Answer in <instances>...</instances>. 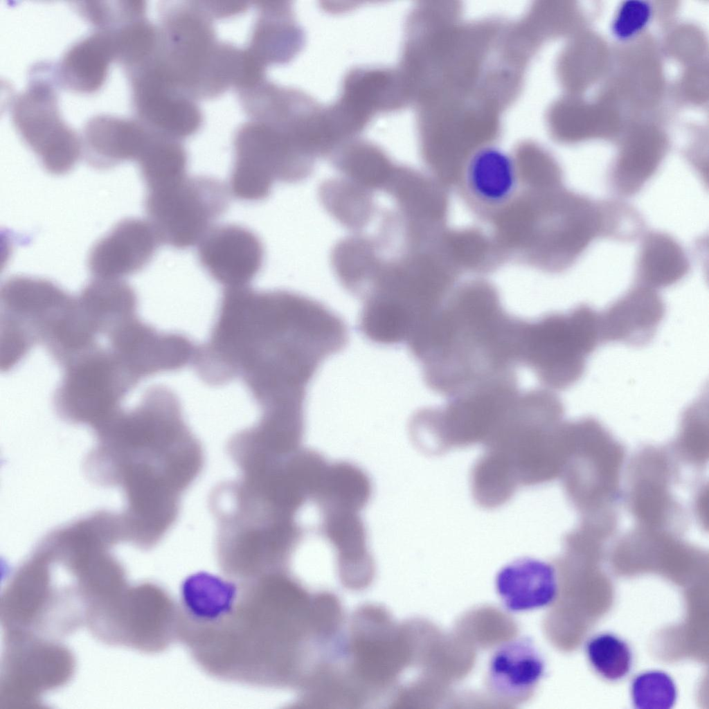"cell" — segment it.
<instances>
[{"label": "cell", "mask_w": 709, "mask_h": 709, "mask_svg": "<svg viewBox=\"0 0 709 709\" xmlns=\"http://www.w3.org/2000/svg\"><path fill=\"white\" fill-rule=\"evenodd\" d=\"M53 88L33 82L15 101L13 120L25 143L43 168L55 175L69 172L78 161L81 142L61 120Z\"/></svg>", "instance_id": "obj_20"}, {"label": "cell", "mask_w": 709, "mask_h": 709, "mask_svg": "<svg viewBox=\"0 0 709 709\" xmlns=\"http://www.w3.org/2000/svg\"><path fill=\"white\" fill-rule=\"evenodd\" d=\"M76 661L59 640L24 631L4 632L0 708H39L48 692L72 679Z\"/></svg>", "instance_id": "obj_16"}, {"label": "cell", "mask_w": 709, "mask_h": 709, "mask_svg": "<svg viewBox=\"0 0 709 709\" xmlns=\"http://www.w3.org/2000/svg\"><path fill=\"white\" fill-rule=\"evenodd\" d=\"M708 408L702 399L691 404L684 412L678 437L679 448L690 461H703L708 445Z\"/></svg>", "instance_id": "obj_42"}, {"label": "cell", "mask_w": 709, "mask_h": 709, "mask_svg": "<svg viewBox=\"0 0 709 709\" xmlns=\"http://www.w3.org/2000/svg\"><path fill=\"white\" fill-rule=\"evenodd\" d=\"M565 453L559 477L571 501L586 516L611 512L623 450L598 420L564 423Z\"/></svg>", "instance_id": "obj_13"}, {"label": "cell", "mask_w": 709, "mask_h": 709, "mask_svg": "<svg viewBox=\"0 0 709 709\" xmlns=\"http://www.w3.org/2000/svg\"><path fill=\"white\" fill-rule=\"evenodd\" d=\"M73 296L54 282L15 276L0 291V366L12 370L37 344L46 342Z\"/></svg>", "instance_id": "obj_17"}, {"label": "cell", "mask_w": 709, "mask_h": 709, "mask_svg": "<svg viewBox=\"0 0 709 709\" xmlns=\"http://www.w3.org/2000/svg\"><path fill=\"white\" fill-rule=\"evenodd\" d=\"M433 245L383 260L357 297L358 329L369 341L407 343L442 305L459 274Z\"/></svg>", "instance_id": "obj_5"}, {"label": "cell", "mask_w": 709, "mask_h": 709, "mask_svg": "<svg viewBox=\"0 0 709 709\" xmlns=\"http://www.w3.org/2000/svg\"><path fill=\"white\" fill-rule=\"evenodd\" d=\"M377 191L339 175L323 181L318 195L332 218L352 233H359L373 221L378 203Z\"/></svg>", "instance_id": "obj_33"}, {"label": "cell", "mask_w": 709, "mask_h": 709, "mask_svg": "<svg viewBox=\"0 0 709 709\" xmlns=\"http://www.w3.org/2000/svg\"><path fill=\"white\" fill-rule=\"evenodd\" d=\"M225 185L207 176L186 177L147 190L145 208L161 243L186 249L199 243L228 209Z\"/></svg>", "instance_id": "obj_19"}, {"label": "cell", "mask_w": 709, "mask_h": 709, "mask_svg": "<svg viewBox=\"0 0 709 709\" xmlns=\"http://www.w3.org/2000/svg\"><path fill=\"white\" fill-rule=\"evenodd\" d=\"M519 390L517 377L506 378L447 398L441 406L421 408L410 419L411 438L430 455L483 445Z\"/></svg>", "instance_id": "obj_11"}, {"label": "cell", "mask_w": 709, "mask_h": 709, "mask_svg": "<svg viewBox=\"0 0 709 709\" xmlns=\"http://www.w3.org/2000/svg\"><path fill=\"white\" fill-rule=\"evenodd\" d=\"M107 337L108 349L136 385L145 378L184 369L192 364L198 346L186 334L159 330L138 315Z\"/></svg>", "instance_id": "obj_21"}, {"label": "cell", "mask_w": 709, "mask_h": 709, "mask_svg": "<svg viewBox=\"0 0 709 709\" xmlns=\"http://www.w3.org/2000/svg\"><path fill=\"white\" fill-rule=\"evenodd\" d=\"M208 504L216 523V559L226 577L242 581L288 569L305 534L296 519L224 481L212 489Z\"/></svg>", "instance_id": "obj_6"}, {"label": "cell", "mask_w": 709, "mask_h": 709, "mask_svg": "<svg viewBox=\"0 0 709 709\" xmlns=\"http://www.w3.org/2000/svg\"><path fill=\"white\" fill-rule=\"evenodd\" d=\"M200 264L218 284L248 286L260 273L264 251L259 237L248 228L225 224L213 227L199 242Z\"/></svg>", "instance_id": "obj_24"}, {"label": "cell", "mask_w": 709, "mask_h": 709, "mask_svg": "<svg viewBox=\"0 0 709 709\" xmlns=\"http://www.w3.org/2000/svg\"><path fill=\"white\" fill-rule=\"evenodd\" d=\"M320 513L319 530L334 550L341 582L351 589H365L373 581L375 564L359 512L327 510Z\"/></svg>", "instance_id": "obj_28"}, {"label": "cell", "mask_w": 709, "mask_h": 709, "mask_svg": "<svg viewBox=\"0 0 709 709\" xmlns=\"http://www.w3.org/2000/svg\"><path fill=\"white\" fill-rule=\"evenodd\" d=\"M410 636L409 627L381 606L365 604L352 614L343 670L366 703L400 679L411 654Z\"/></svg>", "instance_id": "obj_14"}, {"label": "cell", "mask_w": 709, "mask_h": 709, "mask_svg": "<svg viewBox=\"0 0 709 709\" xmlns=\"http://www.w3.org/2000/svg\"><path fill=\"white\" fill-rule=\"evenodd\" d=\"M84 465L96 484L119 487L127 542L141 550L158 545L177 522L183 494L200 476L205 453L170 388H148L138 404L120 410L96 431Z\"/></svg>", "instance_id": "obj_2"}, {"label": "cell", "mask_w": 709, "mask_h": 709, "mask_svg": "<svg viewBox=\"0 0 709 709\" xmlns=\"http://www.w3.org/2000/svg\"><path fill=\"white\" fill-rule=\"evenodd\" d=\"M586 653L593 670L602 678L616 681L626 677L633 664V655L628 644L611 633H602L591 638L586 645Z\"/></svg>", "instance_id": "obj_39"}, {"label": "cell", "mask_w": 709, "mask_h": 709, "mask_svg": "<svg viewBox=\"0 0 709 709\" xmlns=\"http://www.w3.org/2000/svg\"><path fill=\"white\" fill-rule=\"evenodd\" d=\"M201 1L174 3L161 10L156 58L180 91L212 99L233 87L237 47L219 42Z\"/></svg>", "instance_id": "obj_8"}, {"label": "cell", "mask_w": 709, "mask_h": 709, "mask_svg": "<svg viewBox=\"0 0 709 709\" xmlns=\"http://www.w3.org/2000/svg\"><path fill=\"white\" fill-rule=\"evenodd\" d=\"M520 317L483 279L457 283L406 346L432 392L447 398L517 374Z\"/></svg>", "instance_id": "obj_4"}, {"label": "cell", "mask_w": 709, "mask_h": 709, "mask_svg": "<svg viewBox=\"0 0 709 709\" xmlns=\"http://www.w3.org/2000/svg\"><path fill=\"white\" fill-rule=\"evenodd\" d=\"M83 15L92 23L98 25H105L114 17L112 8L105 5V2L91 1L86 2L80 6Z\"/></svg>", "instance_id": "obj_44"}, {"label": "cell", "mask_w": 709, "mask_h": 709, "mask_svg": "<svg viewBox=\"0 0 709 709\" xmlns=\"http://www.w3.org/2000/svg\"><path fill=\"white\" fill-rule=\"evenodd\" d=\"M235 160L229 186L233 195L247 201L267 198L278 181L296 183L307 179L315 164L285 129L249 120L237 129Z\"/></svg>", "instance_id": "obj_15"}, {"label": "cell", "mask_w": 709, "mask_h": 709, "mask_svg": "<svg viewBox=\"0 0 709 709\" xmlns=\"http://www.w3.org/2000/svg\"><path fill=\"white\" fill-rule=\"evenodd\" d=\"M75 298L98 336H107L120 323L137 315L136 293L121 279L95 278Z\"/></svg>", "instance_id": "obj_32"}, {"label": "cell", "mask_w": 709, "mask_h": 709, "mask_svg": "<svg viewBox=\"0 0 709 709\" xmlns=\"http://www.w3.org/2000/svg\"><path fill=\"white\" fill-rule=\"evenodd\" d=\"M688 269L684 251L670 236L652 233L645 237L638 266L641 285L653 289L669 287L680 281Z\"/></svg>", "instance_id": "obj_37"}, {"label": "cell", "mask_w": 709, "mask_h": 709, "mask_svg": "<svg viewBox=\"0 0 709 709\" xmlns=\"http://www.w3.org/2000/svg\"><path fill=\"white\" fill-rule=\"evenodd\" d=\"M179 602L162 586L127 583L89 610L85 626L107 645L157 654L179 640Z\"/></svg>", "instance_id": "obj_10"}, {"label": "cell", "mask_w": 709, "mask_h": 709, "mask_svg": "<svg viewBox=\"0 0 709 709\" xmlns=\"http://www.w3.org/2000/svg\"><path fill=\"white\" fill-rule=\"evenodd\" d=\"M604 226L602 208L561 187L523 194L509 214L507 233L512 258L555 272L568 267Z\"/></svg>", "instance_id": "obj_7"}, {"label": "cell", "mask_w": 709, "mask_h": 709, "mask_svg": "<svg viewBox=\"0 0 709 709\" xmlns=\"http://www.w3.org/2000/svg\"><path fill=\"white\" fill-rule=\"evenodd\" d=\"M601 343L600 314L586 305L521 318L519 365L532 370L544 388L564 391L582 378L588 357Z\"/></svg>", "instance_id": "obj_9"}, {"label": "cell", "mask_w": 709, "mask_h": 709, "mask_svg": "<svg viewBox=\"0 0 709 709\" xmlns=\"http://www.w3.org/2000/svg\"><path fill=\"white\" fill-rule=\"evenodd\" d=\"M160 244L149 221L124 219L92 247L89 269L95 278L121 279L145 268Z\"/></svg>", "instance_id": "obj_25"}, {"label": "cell", "mask_w": 709, "mask_h": 709, "mask_svg": "<svg viewBox=\"0 0 709 709\" xmlns=\"http://www.w3.org/2000/svg\"><path fill=\"white\" fill-rule=\"evenodd\" d=\"M113 56L112 35L101 33L89 36L66 53L60 66V78L73 90L93 91L103 83Z\"/></svg>", "instance_id": "obj_34"}, {"label": "cell", "mask_w": 709, "mask_h": 709, "mask_svg": "<svg viewBox=\"0 0 709 709\" xmlns=\"http://www.w3.org/2000/svg\"><path fill=\"white\" fill-rule=\"evenodd\" d=\"M348 342L343 319L316 299L287 289L228 287L192 366L209 386L240 379L258 405L306 394L321 365Z\"/></svg>", "instance_id": "obj_1"}, {"label": "cell", "mask_w": 709, "mask_h": 709, "mask_svg": "<svg viewBox=\"0 0 709 709\" xmlns=\"http://www.w3.org/2000/svg\"><path fill=\"white\" fill-rule=\"evenodd\" d=\"M554 567L549 563L522 557L503 566L496 577V592L504 607L512 612L543 608L557 594Z\"/></svg>", "instance_id": "obj_31"}, {"label": "cell", "mask_w": 709, "mask_h": 709, "mask_svg": "<svg viewBox=\"0 0 709 709\" xmlns=\"http://www.w3.org/2000/svg\"><path fill=\"white\" fill-rule=\"evenodd\" d=\"M631 695L638 709H670L677 698L672 678L666 672L651 670L638 674L632 681Z\"/></svg>", "instance_id": "obj_41"}, {"label": "cell", "mask_w": 709, "mask_h": 709, "mask_svg": "<svg viewBox=\"0 0 709 709\" xmlns=\"http://www.w3.org/2000/svg\"><path fill=\"white\" fill-rule=\"evenodd\" d=\"M456 186L473 212L491 222L521 190L516 159L492 145L480 147L466 159Z\"/></svg>", "instance_id": "obj_22"}, {"label": "cell", "mask_w": 709, "mask_h": 709, "mask_svg": "<svg viewBox=\"0 0 709 709\" xmlns=\"http://www.w3.org/2000/svg\"><path fill=\"white\" fill-rule=\"evenodd\" d=\"M54 405L68 422L96 430L120 410L126 394L136 384L111 351L98 345L63 367Z\"/></svg>", "instance_id": "obj_18"}, {"label": "cell", "mask_w": 709, "mask_h": 709, "mask_svg": "<svg viewBox=\"0 0 709 709\" xmlns=\"http://www.w3.org/2000/svg\"><path fill=\"white\" fill-rule=\"evenodd\" d=\"M321 643L314 593L288 570L239 581L220 618L193 634L187 647L197 665L220 680L299 688L310 668L311 643Z\"/></svg>", "instance_id": "obj_3"}, {"label": "cell", "mask_w": 709, "mask_h": 709, "mask_svg": "<svg viewBox=\"0 0 709 709\" xmlns=\"http://www.w3.org/2000/svg\"><path fill=\"white\" fill-rule=\"evenodd\" d=\"M5 631H25L59 640L73 633L78 613L67 584L37 547L11 573L0 600Z\"/></svg>", "instance_id": "obj_12"}, {"label": "cell", "mask_w": 709, "mask_h": 709, "mask_svg": "<svg viewBox=\"0 0 709 709\" xmlns=\"http://www.w3.org/2000/svg\"><path fill=\"white\" fill-rule=\"evenodd\" d=\"M133 72L134 102L140 121L156 133L180 141L199 131L203 116L197 100L179 90L153 64Z\"/></svg>", "instance_id": "obj_23"}, {"label": "cell", "mask_w": 709, "mask_h": 709, "mask_svg": "<svg viewBox=\"0 0 709 709\" xmlns=\"http://www.w3.org/2000/svg\"><path fill=\"white\" fill-rule=\"evenodd\" d=\"M665 312V303L655 289L636 286L600 314L602 343L647 345L655 336Z\"/></svg>", "instance_id": "obj_27"}, {"label": "cell", "mask_w": 709, "mask_h": 709, "mask_svg": "<svg viewBox=\"0 0 709 709\" xmlns=\"http://www.w3.org/2000/svg\"><path fill=\"white\" fill-rule=\"evenodd\" d=\"M112 40L114 55L134 70L156 54L159 44V28L141 17L121 28L112 35Z\"/></svg>", "instance_id": "obj_40"}, {"label": "cell", "mask_w": 709, "mask_h": 709, "mask_svg": "<svg viewBox=\"0 0 709 709\" xmlns=\"http://www.w3.org/2000/svg\"><path fill=\"white\" fill-rule=\"evenodd\" d=\"M372 491L369 476L357 465L346 461L329 463L313 503L319 511L359 512L368 504Z\"/></svg>", "instance_id": "obj_36"}, {"label": "cell", "mask_w": 709, "mask_h": 709, "mask_svg": "<svg viewBox=\"0 0 709 709\" xmlns=\"http://www.w3.org/2000/svg\"><path fill=\"white\" fill-rule=\"evenodd\" d=\"M545 672L544 660L528 638H517L499 647L492 655L486 683L498 699L519 703L535 692Z\"/></svg>", "instance_id": "obj_29"}, {"label": "cell", "mask_w": 709, "mask_h": 709, "mask_svg": "<svg viewBox=\"0 0 709 709\" xmlns=\"http://www.w3.org/2000/svg\"><path fill=\"white\" fill-rule=\"evenodd\" d=\"M652 6L642 0L625 1L618 10L612 24L615 37L627 40L640 33L652 17Z\"/></svg>", "instance_id": "obj_43"}, {"label": "cell", "mask_w": 709, "mask_h": 709, "mask_svg": "<svg viewBox=\"0 0 709 709\" xmlns=\"http://www.w3.org/2000/svg\"><path fill=\"white\" fill-rule=\"evenodd\" d=\"M138 161L147 190L168 186L187 176L188 154L181 141L157 133Z\"/></svg>", "instance_id": "obj_38"}, {"label": "cell", "mask_w": 709, "mask_h": 709, "mask_svg": "<svg viewBox=\"0 0 709 709\" xmlns=\"http://www.w3.org/2000/svg\"><path fill=\"white\" fill-rule=\"evenodd\" d=\"M154 132L141 121L110 116L88 123L84 136L86 158L92 166L105 169L141 157Z\"/></svg>", "instance_id": "obj_30"}, {"label": "cell", "mask_w": 709, "mask_h": 709, "mask_svg": "<svg viewBox=\"0 0 709 709\" xmlns=\"http://www.w3.org/2000/svg\"><path fill=\"white\" fill-rule=\"evenodd\" d=\"M631 468L628 496L636 519L649 528L661 530L672 525L679 510L670 493L673 473L666 454L647 449Z\"/></svg>", "instance_id": "obj_26"}, {"label": "cell", "mask_w": 709, "mask_h": 709, "mask_svg": "<svg viewBox=\"0 0 709 709\" xmlns=\"http://www.w3.org/2000/svg\"><path fill=\"white\" fill-rule=\"evenodd\" d=\"M256 7L258 14L246 48L266 67L287 61L295 49L296 39L287 6L261 1Z\"/></svg>", "instance_id": "obj_35"}]
</instances>
